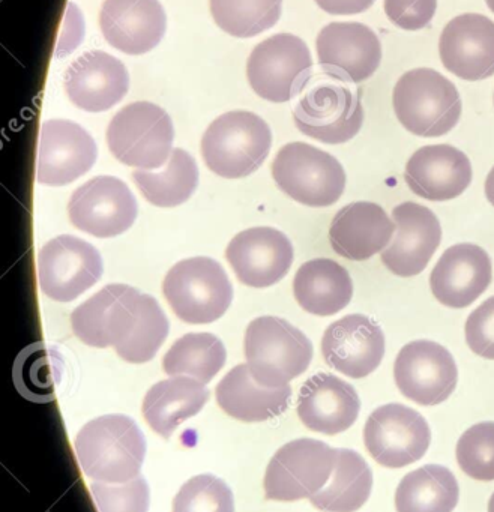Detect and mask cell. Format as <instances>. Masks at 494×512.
<instances>
[{"instance_id":"603a6c76","label":"cell","mask_w":494,"mask_h":512,"mask_svg":"<svg viewBox=\"0 0 494 512\" xmlns=\"http://www.w3.org/2000/svg\"><path fill=\"white\" fill-rule=\"evenodd\" d=\"M64 86L74 106L100 113L124 100L130 89V76L121 61L97 50L85 53L70 65Z\"/></svg>"},{"instance_id":"9c48e42d","label":"cell","mask_w":494,"mask_h":512,"mask_svg":"<svg viewBox=\"0 0 494 512\" xmlns=\"http://www.w3.org/2000/svg\"><path fill=\"white\" fill-rule=\"evenodd\" d=\"M337 451L316 439L286 443L269 461L266 499L295 502L319 493L334 472Z\"/></svg>"},{"instance_id":"7402d4cb","label":"cell","mask_w":494,"mask_h":512,"mask_svg":"<svg viewBox=\"0 0 494 512\" xmlns=\"http://www.w3.org/2000/svg\"><path fill=\"white\" fill-rule=\"evenodd\" d=\"M100 28L115 49L131 56L145 55L166 35V11L158 0H106Z\"/></svg>"},{"instance_id":"7a4b0ae2","label":"cell","mask_w":494,"mask_h":512,"mask_svg":"<svg viewBox=\"0 0 494 512\" xmlns=\"http://www.w3.org/2000/svg\"><path fill=\"white\" fill-rule=\"evenodd\" d=\"M392 106L400 124L419 137L445 136L461 116V98L454 83L430 68L401 76L392 94Z\"/></svg>"},{"instance_id":"d590c367","label":"cell","mask_w":494,"mask_h":512,"mask_svg":"<svg viewBox=\"0 0 494 512\" xmlns=\"http://www.w3.org/2000/svg\"><path fill=\"white\" fill-rule=\"evenodd\" d=\"M62 370L64 362L58 352L43 346L31 347L17 362L16 382L19 391L29 400H52L56 385L61 383Z\"/></svg>"},{"instance_id":"e575fe53","label":"cell","mask_w":494,"mask_h":512,"mask_svg":"<svg viewBox=\"0 0 494 512\" xmlns=\"http://www.w3.org/2000/svg\"><path fill=\"white\" fill-rule=\"evenodd\" d=\"M218 28L236 38H250L274 28L283 0H209Z\"/></svg>"},{"instance_id":"44dd1931","label":"cell","mask_w":494,"mask_h":512,"mask_svg":"<svg viewBox=\"0 0 494 512\" xmlns=\"http://www.w3.org/2000/svg\"><path fill=\"white\" fill-rule=\"evenodd\" d=\"M443 67L467 82L494 76V22L481 14L455 17L439 41Z\"/></svg>"},{"instance_id":"836d02e7","label":"cell","mask_w":494,"mask_h":512,"mask_svg":"<svg viewBox=\"0 0 494 512\" xmlns=\"http://www.w3.org/2000/svg\"><path fill=\"white\" fill-rule=\"evenodd\" d=\"M226 347L215 335L187 334L179 338L163 359V370L169 376L196 377L209 383L226 364Z\"/></svg>"},{"instance_id":"8fae6325","label":"cell","mask_w":494,"mask_h":512,"mask_svg":"<svg viewBox=\"0 0 494 512\" xmlns=\"http://www.w3.org/2000/svg\"><path fill=\"white\" fill-rule=\"evenodd\" d=\"M364 443L380 466L400 469L424 457L431 443L430 425L412 407L385 404L368 416Z\"/></svg>"},{"instance_id":"9a60e30c","label":"cell","mask_w":494,"mask_h":512,"mask_svg":"<svg viewBox=\"0 0 494 512\" xmlns=\"http://www.w3.org/2000/svg\"><path fill=\"white\" fill-rule=\"evenodd\" d=\"M394 377L404 397L421 406H436L457 388L458 370L448 349L436 341L418 340L398 353Z\"/></svg>"},{"instance_id":"6da1fadb","label":"cell","mask_w":494,"mask_h":512,"mask_svg":"<svg viewBox=\"0 0 494 512\" xmlns=\"http://www.w3.org/2000/svg\"><path fill=\"white\" fill-rule=\"evenodd\" d=\"M76 454L88 478L122 484L139 476L146 455L145 434L130 416H100L77 434Z\"/></svg>"},{"instance_id":"cb8c5ba5","label":"cell","mask_w":494,"mask_h":512,"mask_svg":"<svg viewBox=\"0 0 494 512\" xmlns=\"http://www.w3.org/2000/svg\"><path fill=\"white\" fill-rule=\"evenodd\" d=\"M404 181L416 196L446 202L460 197L472 184V164L454 146H424L407 161Z\"/></svg>"},{"instance_id":"277c9868","label":"cell","mask_w":494,"mask_h":512,"mask_svg":"<svg viewBox=\"0 0 494 512\" xmlns=\"http://www.w3.org/2000/svg\"><path fill=\"white\" fill-rule=\"evenodd\" d=\"M271 146V128L260 116L229 112L209 125L202 139V155L215 175L238 179L259 170Z\"/></svg>"},{"instance_id":"4316f807","label":"cell","mask_w":494,"mask_h":512,"mask_svg":"<svg viewBox=\"0 0 494 512\" xmlns=\"http://www.w3.org/2000/svg\"><path fill=\"white\" fill-rule=\"evenodd\" d=\"M394 233V221L389 220L382 206L355 202L335 215L329 227V242L338 256L362 262L388 247Z\"/></svg>"},{"instance_id":"f35d334b","label":"cell","mask_w":494,"mask_h":512,"mask_svg":"<svg viewBox=\"0 0 494 512\" xmlns=\"http://www.w3.org/2000/svg\"><path fill=\"white\" fill-rule=\"evenodd\" d=\"M455 454L467 476L476 481H494V422H479L464 431Z\"/></svg>"},{"instance_id":"2e32d148","label":"cell","mask_w":494,"mask_h":512,"mask_svg":"<svg viewBox=\"0 0 494 512\" xmlns=\"http://www.w3.org/2000/svg\"><path fill=\"white\" fill-rule=\"evenodd\" d=\"M316 47L323 73L338 82H364L382 62L379 37L362 23H329L320 31Z\"/></svg>"},{"instance_id":"ac0fdd59","label":"cell","mask_w":494,"mask_h":512,"mask_svg":"<svg viewBox=\"0 0 494 512\" xmlns=\"http://www.w3.org/2000/svg\"><path fill=\"white\" fill-rule=\"evenodd\" d=\"M226 257L241 283L263 289L286 277L293 263V245L280 230L253 227L230 241Z\"/></svg>"},{"instance_id":"5b68a950","label":"cell","mask_w":494,"mask_h":512,"mask_svg":"<svg viewBox=\"0 0 494 512\" xmlns=\"http://www.w3.org/2000/svg\"><path fill=\"white\" fill-rule=\"evenodd\" d=\"M163 293L179 319L205 325L229 310L233 286L220 263L209 257H193L170 269Z\"/></svg>"},{"instance_id":"ffe728a7","label":"cell","mask_w":494,"mask_h":512,"mask_svg":"<svg viewBox=\"0 0 494 512\" xmlns=\"http://www.w3.org/2000/svg\"><path fill=\"white\" fill-rule=\"evenodd\" d=\"M397 224L395 239L382 253V263L398 277L421 274L442 241L436 215L418 203L406 202L392 209Z\"/></svg>"},{"instance_id":"1f68e13d","label":"cell","mask_w":494,"mask_h":512,"mask_svg":"<svg viewBox=\"0 0 494 512\" xmlns=\"http://www.w3.org/2000/svg\"><path fill=\"white\" fill-rule=\"evenodd\" d=\"M460 497L457 479L445 466L427 464L407 473L395 491L397 512H452Z\"/></svg>"},{"instance_id":"e0dca14e","label":"cell","mask_w":494,"mask_h":512,"mask_svg":"<svg viewBox=\"0 0 494 512\" xmlns=\"http://www.w3.org/2000/svg\"><path fill=\"white\" fill-rule=\"evenodd\" d=\"M97 157V143L76 122L65 119L44 122L38 146V182L64 187L88 173Z\"/></svg>"},{"instance_id":"83f0119b","label":"cell","mask_w":494,"mask_h":512,"mask_svg":"<svg viewBox=\"0 0 494 512\" xmlns=\"http://www.w3.org/2000/svg\"><path fill=\"white\" fill-rule=\"evenodd\" d=\"M215 395L221 409L232 418L262 422L286 412L292 388H266L254 379L248 364H241L218 383Z\"/></svg>"},{"instance_id":"484cf974","label":"cell","mask_w":494,"mask_h":512,"mask_svg":"<svg viewBox=\"0 0 494 512\" xmlns=\"http://www.w3.org/2000/svg\"><path fill=\"white\" fill-rule=\"evenodd\" d=\"M361 400L350 383L329 373H317L302 385L298 416L316 433L334 434L349 430L359 416Z\"/></svg>"},{"instance_id":"ee69618b","label":"cell","mask_w":494,"mask_h":512,"mask_svg":"<svg viewBox=\"0 0 494 512\" xmlns=\"http://www.w3.org/2000/svg\"><path fill=\"white\" fill-rule=\"evenodd\" d=\"M485 196H487L488 202L494 206V167L488 173L487 181H485Z\"/></svg>"},{"instance_id":"b9f144b4","label":"cell","mask_w":494,"mask_h":512,"mask_svg":"<svg viewBox=\"0 0 494 512\" xmlns=\"http://www.w3.org/2000/svg\"><path fill=\"white\" fill-rule=\"evenodd\" d=\"M437 10V0H385L388 19L404 31L428 26Z\"/></svg>"},{"instance_id":"4fadbf2b","label":"cell","mask_w":494,"mask_h":512,"mask_svg":"<svg viewBox=\"0 0 494 512\" xmlns=\"http://www.w3.org/2000/svg\"><path fill=\"white\" fill-rule=\"evenodd\" d=\"M103 271L100 251L76 236L52 239L38 256L40 287L53 301H74L100 281Z\"/></svg>"},{"instance_id":"d6986e66","label":"cell","mask_w":494,"mask_h":512,"mask_svg":"<svg viewBox=\"0 0 494 512\" xmlns=\"http://www.w3.org/2000/svg\"><path fill=\"white\" fill-rule=\"evenodd\" d=\"M322 353L329 367L352 379H364L385 356V334L370 317L349 314L326 329Z\"/></svg>"},{"instance_id":"f1b7e54d","label":"cell","mask_w":494,"mask_h":512,"mask_svg":"<svg viewBox=\"0 0 494 512\" xmlns=\"http://www.w3.org/2000/svg\"><path fill=\"white\" fill-rule=\"evenodd\" d=\"M293 293L307 313L334 316L352 301V278L347 269L335 260H310L296 272Z\"/></svg>"},{"instance_id":"3957f363","label":"cell","mask_w":494,"mask_h":512,"mask_svg":"<svg viewBox=\"0 0 494 512\" xmlns=\"http://www.w3.org/2000/svg\"><path fill=\"white\" fill-rule=\"evenodd\" d=\"M245 358L260 385L283 388L310 367L313 344L287 320L259 317L245 332Z\"/></svg>"},{"instance_id":"5bb4252c","label":"cell","mask_w":494,"mask_h":512,"mask_svg":"<svg viewBox=\"0 0 494 512\" xmlns=\"http://www.w3.org/2000/svg\"><path fill=\"white\" fill-rule=\"evenodd\" d=\"M68 214L71 223L82 232L97 238H113L133 226L139 206L124 181L98 176L74 191Z\"/></svg>"},{"instance_id":"52a82bcc","label":"cell","mask_w":494,"mask_h":512,"mask_svg":"<svg viewBox=\"0 0 494 512\" xmlns=\"http://www.w3.org/2000/svg\"><path fill=\"white\" fill-rule=\"evenodd\" d=\"M278 187L296 202L311 208L334 205L346 188V172L337 158L307 143H289L272 163Z\"/></svg>"},{"instance_id":"7c38bea8","label":"cell","mask_w":494,"mask_h":512,"mask_svg":"<svg viewBox=\"0 0 494 512\" xmlns=\"http://www.w3.org/2000/svg\"><path fill=\"white\" fill-rule=\"evenodd\" d=\"M332 80L317 82L296 104L293 119L305 136L326 145H341L361 131L364 109L359 95Z\"/></svg>"},{"instance_id":"f6af8a7d","label":"cell","mask_w":494,"mask_h":512,"mask_svg":"<svg viewBox=\"0 0 494 512\" xmlns=\"http://www.w3.org/2000/svg\"><path fill=\"white\" fill-rule=\"evenodd\" d=\"M488 512H494V493L491 494L490 502H488Z\"/></svg>"},{"instance_id":"d6a6232c","label":"cell","mask_w":494,"mask_h":512,"mask_svg":"<svg viewBox=\"0 0 494 512\" xmlns=\"http://www.w3.org/2000/svg\"><path fill=\"white\" fill-rule=\"evenodd\" d=\"M134 182L149 203L158 208H175L187 202L199 185V167L184 149H173L164 170H136Z\"/></svg>"},{"instance_id":"8992f818","label":"cell","mask_w":494,"mask_h":512,"mask_svg":"<svg viewBox=\"0 0 494 512\" xmlns=\"http://www.w3.org/2000/svg\"><path fill=\"white\" fill-rule=\"evenodd\" d=\"M175 128L166 110L148 101L130 104L116 113L107 143L116 160L140 170L166 166L172 155Z\"/></svg>"},{"instance_id":"ba28073f","label":"cell","mask_w":494,"mask_h":512,"mask_svg":"<svg viewBox=\"0 0 494 512\" xmlns=\"http://www.w3.org/2000/svg\"><path fill=\"white\" fill-rule=\"evenodd\" d=\"M313 61L301 38L278 34L260 43L251 53L247 77L263 100L287 103L301 94L311 79Z\"/></svg>"},{"instance_id":"8d00e7d4","label":"cell","mask_w":494,"mask_h":512,"mask_svg":"<svg viewBox=\"0 0 494 512\" xmlns=\"http://www.w3.org/2000/svg\"><path fill=\"white\" fill-rule=\"evenodd\" d=\"M169 335V320L152 296L143 299L142 316L130 340L116 347V353L131 364H145L154 359Z\"/></svg>"},{"instance_id":"60d3db41","label":"cell","mask_w":494,"mask_h":512,"mask_svg":"<svg viewBox=\"0 0 494 512\" xmlns=\"http://www.w3.org/2000/svg\"><path fill=\"white\" fill-rule=\"evenodd\" d=\"M466 343L473 353L494 361V296L482 302L467 317Z\"/></svg>"},{"instance_id":"7bdbcfd3","label":"cell","mask_w":494,"mask_h":512,"mask_svg":"<svg viewBox=\"0 0 494 512\" xmlns=\"http://www.w3.org/2000/svg\"><path fill=\"white\" fill-rule=\"evenodd\" d=\"M376 0H316L320 10L332 16H352L370 10Z\"/></svg>"},{"instance_id":"74e56055","label":"cell","mask_w":494,"mask_h":512,"mask_svg":"<svg viewBox=\"0 0 494 512\" xmlns=\"http://www.w3.org/2000/svg\"><path fill=\"white\" fill-rule=\"evenodd\" d=\"M173 512H235L233 491L217 476H194L176 494Z\"/></svg>"},{"instance_id":"d4e9b609","label":"cell","mask_w":494,"mask_h":512,"mask_svg":"<svg viewBox=\"0 0 494 512\" xmlns=\"http://www.w3.org/2000/svg\"><path fill=\"white\" fill-rule=\"evenodd\" d=\"M491 283V260L478 245L448 248L430 275L434 298L449 308L472 305Z\"/></svg>"},{"instance_id":"bcb514c9","label":"cell","mask_w":494,"mask_h":512,"mask_svg":"<svg viewBox=\"0 0 494 512\" xmlns=\"http://www.w3.org/2000/svg\"><path fill=\"white\" fill-rule=\"evenodd\" d=\"M487 2L488 8L494 13V0H485Z\"/></svg>"},{"instance_id":"4dcf8cb0","label":"cell","mask_w":494,"mask_h":512,"mask_svg":"<svg viewBox=\"0 0 494 512\" xmlns=\"http://www.w3.org/2000/svg\"><path fill=\"white\" fill-rule=\"evenodd\" d=\"M337 461L328 484L310 497L323 512H355L370 499L373 472L367 461L352 449H335Z\"/></svg>"},{"instance_id":"f546056e","label":"cell","mask_w":494,"mask_h":512,"mask_svg":"<svg viewBox=\"0 0 494 512\" xmlns=\"http://www.w3.org/2000/svg\"><path fill=\"white\" fill-rule=\"evenodd\" d=\"M209 400L205 383L175 376L152 386L143 401V416L152 430L169 439L182 422L197 415Z\"/></svg>"},{"instance_id":"ab89813d","label":"cell","mask_w":494,"mask_h":512,"mask_svg":"<svg viewBox=\"0 0 494 512\" xmlns=\"http://www.w3.org/2000/svg\"><path fill=\"white\" fill-rule=\"evenodd\" d=\"M91 491L100 512H148L151 491L143 476L122 484L94 482Z\"/></svg>"},{"instance_id":"30bf717a","label":"cell","mask_w":494,"mask_h":512,"mask_svg":"<svg viewBox=\"0 0 494 512\" xmlns=\"http://www.w3.org/2000/svg\"><path fill=\"white\" fill-rule=\"evenodd\" d=\"M143 299V293L127 284L104 287L71 314L74 334L98 349L122 346L139 325Z\"/></svg>"}]
</instances>
